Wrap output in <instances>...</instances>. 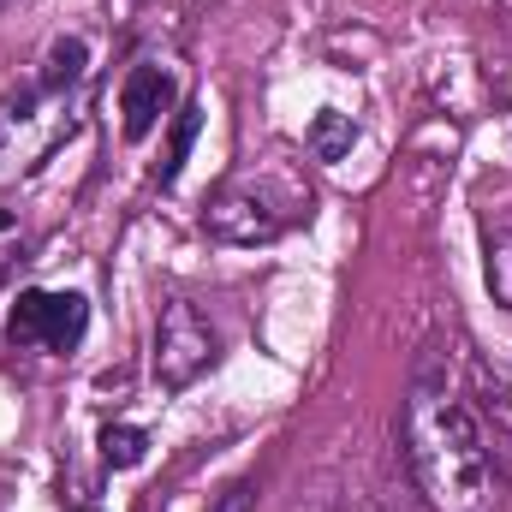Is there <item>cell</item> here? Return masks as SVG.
Returning a JSON list of instances; mask_svg holds the SVG:
<instances>
[{
    "mask_svg": "<svg viewBox=\"0 0 512 512\" xmlns=\"http://www.w3.org/2000/svg\"><path fill=\"white\" fill-rule=\"evenodd\" d=\"M405 459L435 512H489L495 507V459L477 411L447 387V376L423 370L405 393Z\"/></svg>",
    "mask_w": 512,
    "mask_h": 512,
    "instance_id": "cell-1",
    "label": "cell"
},
{
    "mask_svg": "<svg viewBox=\"0 0 512 512\" xmlns=\"http://www.w3.org/2000/svg\"><path fill=\"white\" fill-rule=\"evenodd\" d=\"M304 203H310V191L292 185V179H280V167H268L262 179L245 173V179H227V185L209 197L203 233H209L215 245H274V239L292 227V215H298Z\"/></svg>",
    "mask_w": 512,
    "mask_h": 512,
    "instance_id": "cell-2",
    "label": "cell"
},
{
    "mask_svg": "<svg viewBox=\"0 0 512 512\" xmlns=\"http://www.w3.org/2000/svg\"><path fill=\"white\" fill-rule=\"evenodd\" d=\"M215 352H221V340H215L209 316L191 298H167L161 304V322H155V358H149L155 382L179 393V387H191L215 364Z\"/></svg>",
    "mask_w": 512,
    "mask_h": 512,
    "instance_id": "cell-3",
    "label": "cell"
},
{
    "mask_svg": "<svg viewBox=\"0 0 512 512\" xmlns=\"http://www.w3.org/2000/svg\"><path fill=\"white\" fill-rule=\"evenodd\" d=\"M90 328V298L84 292H18L12 316H6V334L12 346H36V352H72Z\"/></svg>",
    "mask_w": 512,
    "mask_h": 512,
    "instance_id": "cell-4",
    "label": "cell"
},
{
    "mask_svg": "<svg viewBox=\"0 0 512 512\" xmlns=\"http://www.w3.org/2000/svg\"><path fill=\"white\" fill-rule=\"evenodd\" d=\"M173 72L167 66H131L126 72V90H120V126H126V137L131 143H143L149 131L167 120V108H173Z\"/></svg>",
    "mask_w": 512,
    "mask_h": 512,
    "instance_id": "cell-5",
    "label": "cell"
},
{
    "mask_svg": "<svg viewBox=\"0 0 512 512\" xmlns=\"http://www.w3.org/2000/svg\"><path fill=\"white\" fill-rule=\"evenodd\" d=\"M310 155L316 161H346L352 155V143H358V126H352V114H340V108H322L316 120H310Z\"/></svg>",
    "mask_w": 512,
    "mask_h": 512,
    "instance_id": "cell-6",
    "label": "cell"
},
{
    "mask_svg": "<svg viewBox=\"0 0 512 512\" xmlns=\"http://www.w3.org/2000/svg\"><path fill=\"white\" fill-rule=\"evenodd\" d=\"M84 66H90L84 36H60V42L48 48V66H42V90H72V84L84 78Z\"/></svg>",
    "mask_w": 512,
    "mask_h": 512,
    "instance_id": "cell-7",
    "label": "cell"
},
{
    "mask_svg": "<svg viewBox=\"0 0 512 512\" xmlns=\"http://www.w3.org/2000/svg\"><path fill=\"white\" fill-rule=\"evenodd\" d=\"M143 453H149V435H143L137 423H108V429H102V465H108V471L143 465Z\"/></svg>",
    "mask_w": 512,
    "mask_h": 512,
    "instance_id": "cell-8",
    "label": "cell"
},
{
    "mask_svg": "<svg viewBox=\"0 0 512 512\" xmlns=\"http://www.w3.org/2000/svg\"><path fill=\"white\" fill-rule=\"evenodd\" d=\"M483 274H489L495 304L512 310V227H495V233H489V245H483Z\"/></svg>",
    "mask_w": 512,
    "mask_h": 512,
    "instance_id": "cell-9",
    "label": "cell"
},
{
    "mask_svg": "<svg viewBox=\"0 0 512 512\" xmlns=\"http://www.w3.org/2000/svg\"><path fill=\"white\" fill-rule=\"evenodd\" d=\"M197 131H203V108H197V102H185V108H179V120H173V137H167V161H161V185H173V179H179V167H185V155H191V143H197Z\"/></svg>",
    "mask_w": 512,
    "mask_h": 512,
    "instance_id": "cell-10",
    "label": "cell"
},
{
    "mask_svg": "<svg viewBox=\"0 0 512 512\" xmlns=\"http://www.w3.org/2000/svg\"><path fill=\"white\" fill-rule=\"evenodd\" d=\"M6 6H18V0H0V12H6Z\"/></svg>",
    "mask_w": 512,
    "mask_h": 512,
    "instance_id": "cell-11",
    "label": "cell"
}]
</instances>
